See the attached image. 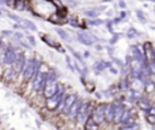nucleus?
<instances>
[{"mask_svg":"<svg viewBox=\"0 0 155 130\" xmlns=\"http://www.w3.org/2000/svg\"><path fill=\"white\" fill-rule=\"evenodd\" d=\"M57 76H56V74L55 72H49V74H46V83H45V87H44V96L46 98V99H49V98H51V96H53L55 94H56V92H57V87H58V84H57Z\"/></svg>","mask_w":155,"mask_h":130,"instance_id":"1","label":"nucleus"},{"mask_svg":"<svg viewBox=\"0 0 155 130\" xmlns=\"http://www.w3.org/2000/svg\"><path fill=\"white\" fill-rule=\"evenodd\" d=\"M64 96V88L63 86H58L57 87V92L53 96L49 98L46 99V107L50 110V111H53V110H57L58 105H59V101Z\"/></svg>","mask_w":155,"mask_h":130,"instance_id":"2","label":"nucleus"},{"mask_svg":"<svg viewBox=\"0 0 155 130\" xmlns=\"http://www.w3.org/2000/svg\"><path fill=\"white\" fill-rule=\"evenodd\" d=\"M46 83V74L39 71L33 78H32V88L35 92H43Z\"/></svg>","mask_w":155,"mask_h":130,"instance_id":"3","label":"nucleus"},{"mask_svg":"<svg viewBox=\"0 0 155 130\" xmlns=\"http://www.w3.org/2000/svg\"><path fill=\"white\" fill-rule=\"evenodd\" d=\"M90 111H91V103H84L81 104L80 109H79V112H78V116H76V122L78 124H82L86 122V119L88 118V114H90Z\"/></svg>","mask_w":155,"mask_h":130,"instance_id":"4","label":"nucleus"},{"mask_svg":"<svg viewBox=\"0 0 155 130\" xmlns=\"http://www.w3.org/2000/svg\"><path fill=\"white\" fill-rule=\"evenodd\" d=\"M22 74H23V78L25 81H29L34 77V68H33V58H28L23 65L22 69Z\"/></svg>","mask_w":155,"mask_h":130,"instance_id":"5","label":"nucleus"},{"mask_svg":"<svg viewBox=\"0 0 155 130\" xmlns=\"http://www.w3.org/2000/svg\"><path fill=\"white\" fill-rule=\"evenodd\" d=\"M104 110H106V104H100L94 111H92L91 118L94 119V122H96L98 125L104 120Z\"/></svg>","mask_w":155,"mask_h":130,"instance_id":"6","label":"nucleus"},{"mask_svg":"<svg viewBox=\"0 0 155 130\" xmlns=\"http://www.w3.org/2000/svg\"><path fill=\"white\" fill-rule=\"evenodd\" d=\"M16 58H17L16 51H15L11 46H9V47L5 49V53H4V64H6V65H11V64H13V63H15Z\"/></svg>","mask_w":155,"mask_h":130,"instance_id":"7","label":"nucleus"},{"mask_svg":"<svg viewBox=\"0 0 155 130\" xmlns=\"http://www.w3.org/2000/svg\"><path fill=\"white\" fill-rule=\"evenodd\" d=\"M143 53H144V57L147 59V61H154L155 60V51L151 46L150 42H145L143 45Z\"/></svg>","mask_w":155,"mask_h":130,"instance_id":"8","label":"nucleus"},{"mask_svg":"<svg viewBox=\"0 0 155 130\" xmlns=\"http://www.w3.org/2000/svg\"><path fill=\"white\" fill-rule=\"evenodd\" d=\"M113 106H114V123H120V119H121V116H122V113H124V111H125V107H124V105L122 104H120V103H118V101H115V103H113Z\"/></svg>","mask_w":155,"mask_h":130,"instance_id":"9","label":"nucleus"},{"mask_svg":"<svg viewBox=\"0 0 155 130\" xmlns=\"http://www.w3.org/2000/svg\"><path fill=\"white\" fill-rule=\"evenodd\" d=\"M131 53H132V55H133L135 59L142 61L143 64H147V63H148L147 59H145V57H144V53L141 51V47H139V46L132 45V46H131Z\"/></svg>","mask_w":155,"mask_h":130,"instance_id":"10","label":"nucleus"},{"mask_svg":"<svg viewBox=\"0 0 155 130\" xmlns=\"http://www.w3.org/2000/svg\"><path fill=\"white\" fill-rule=\"evenodd\" d=\"M78 40H79V42H81L85 46H94L95 45V42L90 38V34L88 32H85V31L78 32Z\"/></svg>","mask_w":155,"mask_h":130,"instance_id":"11","label":"nucleus"},{"mask_svg":"<svg viewBox=\"0 0 155 130\" xmlns=\"http://www.w3.org/2000/svg\"><path fill=\"white\" fill-rule=\"evenodd\" d=\"M78 99H76V94H69V95H67L66 98H64V107H63V112L67 114L68 113V111H69V109L73 106V104Z\"/></svg>","mask_w":155,"mask_h":130,"instance_id":"12","label":"nucleus"},{"mask_svg":"<svg viewBox=\"0 0 155 130\" xmlns=\"http://www.w3.org/2000/svg\"><path fill=\"white\" fill-rule=\"evenodd\" d=\"M27 58L24 55V53H19L15 60V71L18 74V72H22V69H23V65L25 63Z\"/></svg>","mask_w":155,"mask_h":130,"instance_id":"13","label":"nucleus"},{"mask_svg":"<svg viewBox=\"0 0 155 130\" xmlns=\"http://www.w3.org/2000/svg\"><path fill=\"white\" fill-rule=\"evenodd\" d=\"M104 120L108 123H112L114 120V106L112 104H106V110H104Z\"/></svg>","mask_w":155,"mask_h":130,"instance_id":"14","label":"nucleus"},{"mask_svg":"<svg viewBox=\"0 0 155 130\" xmlns=\"http://www.w3.org/2000/svg\"><path fill=\"white\" fill-rule=\"evenodd\" d=\"M81 104H82V103H81L80 100H76V101L73 104V106L69 109V111H68L67 116H68L70 119H73V118H76V116H78V112H79V109H80Z\"/></svg>","mask_w":155,"mask_h":130,"instance_id":"15","label":"nucleus"},{"mask_svg":"<svg viewBox=\"0 0 155 130\" xmlns=\"http://www.w3.org/2000/svg\"><path fill=\"white\" fill-rule=\"evenodd\" d=\"M19 25H22L25 30H32V31H37V30H38V27H37L32 21H29V19H24V18H22V21H21Z\"/></svg>","mask_w":155,"mask_h":130,"instance_id":"16","label":"nucleus"},{"mask_svg":"<svg viewBox=\"0 0 155 130\" xmlns=\"http://www.w3.org/2000/svg\"><path fill=\"white\" fill-rule=\"evenodd\" d=\"M138 105H139V107H141L142 111L149 113V111H150V109H151V105H150V101L147 99V98H139Z\"/></svg>","mask_w":155,"mask_h":130,"instance_id":"17","label":"nucleus"},{"mask_svg":"<svg viewBox=\"0 0 155 130\" xmlns=\"http://www.w3.org/2000/svg\"><path fill=\"white\" fill-rule=\"evenodd\" d=\"M84 129L85 130H98L100 129V125L94 122V119H92L91 117H88L85 122V125H84Z\"/></svg>","mask_w":155,"mask_h":130,"instance_id":"18","label":"nucleus"},{"mask_svg":"<svg viewBox=\"0 0 155 130\" xmlns=\"http://www.w3.org/2000/svg\"><path fill=\"white\" fill-rule=\"evenodd\" d=\"M55 31L59 35L61 39H63V41H67V42H70V41H72L70 35L68 34V31H66L64 29H62V28H56Z\"/></svg>","mask_w":155,"mask_h":130,"instance_id":"19","label":"nucleus"},{"mask_svg":"<svg viewBox=\"0 0 155 130\" xmlns=\"http://www.w3.org/2000/svg\"><path fill=\"white\" fill-rule=\"evenodd\" d=\"M67 48L70 51V53L73 54V57H74V58H75V59L79 61V63H81V64L84 65V68H86V66H85V63H84V59H82V55H81V54H80L78 51H75V49H74L72 46H67Z\"/></svg>","mask_w":155,"mask_h":130,"instance_id":"20","label":"nucleus"},{"mask_svg":"<svg viewBox=\"0 0 155 130\" xmlns=\"http://www.w3.org/2000/svg\"><path fill=\"white\" fill-rule=\"evenodd\" d=\"M141 35H142V32H139L136 28L131 27V28L129 29V31H127V34H126V38H129V39H135V38H138V36H141Z\"/></svg>","mask_w":155,"mask_h":130,"instance_id":"21","label":"nucleus"},{"mask_svg":"<svg viewBox=\"0 0 155 130\" xmlns=\"http://www.w3.org/2000/svg\"><path fill=\"white\" fill-rule=\"evenodd\" d=\"M106 68H107V61H104V60H100V61H97V63H96V65H95V69H96V71H97V74H96V75H100V72H102Z\"/></svg>","mask_w":155,"mask_h":130,"instance_id":"22","label":"nucleus"},{"mask_svg":"<svg viewBox=\"0 0 155 130\" xmlns=\"http://www.w3.org/2000/svg\"><path fill=\"white\" fill-rule=\"evenodd\" d=\"M84 15L85 16H87L88 18H91V19H97V17L100 16V13L98 12H96V11H94V10H86V11H84Z\"/></svg>","mask_w":155,"mask_h":130,"instance_id":"23","label":"nucleus"},{"mask_svg":"<svg viewBox=\"0 0 155 130\" xmlns=\"http://www.w3.org/2000/svg\"><path fill=\"white\" fill-rule=\"evenodd\" d=\"M144 88H145V92L147 93H151L155 90V84L153 82H149V81H144Z\"/></svg>","mask_w":155,"mask_h":130,"instance_id":"24","label":"nucleus"},{"mask_svg":"<svg viewBox=\"0 0 155 130\" xmlns=\"http://www.w3.org/2000/svg\"><path fill=\"white\" fill-rule=\"evenodd\" d=\"M122 36H124V34H121V32H114L113 38L109 40V44H110V45H115V44L119 41V39H121Z\"/></svg>","mask_w":155,"mask_h":130,"instance_id":"25","label":"nucleus"},{"mask_svg":"<svg viewBox=\"0 0 155 130\" xmlns=\"http://www.w3.org/2000/svg\"><path fill=\"white\" fill-rule=\"evenodd\" d=\"M136 15H137V18H138V21H139L142 24H145V23H147V18L144 17V15H143V12H142V11H139V10H136Z\"/></svg>","mask_w":155,"mask_h":130,"instance_id":"26","label":"nucleus"},{"mask_svg":"<svg viewBox=\"0 0 155 130\" xmlns=\"http://www.w3.org/2000/svg\"><path fill=\"white\" fill-rule=\"evenodd\" d=\"M130 116H131V112L129 111V110H125L124 111V113H122V116H121V119H120V123L122 124L124 122H126L129 118H130Z\"/></svg>","mask_w":155,"mask_h":130,"instance_id":"27","label":"nucleus"},{"mask_svg":"<svg viewBox=\"0 0 155 130\" xmlns=\"http://www.w3.org/2000/svg\"><path fill=\"white\" fill-rule=\"evenodd\" d=\"M103 23H104V22H103L102 19H98V18H97V19H90V21H88V24L92 25V27H98V25H102Z\"/></svg>","mask_w":155,"mask_h":130,"instance_id":"28","label":"nucleus"},{"mask_svg":"<svg viewBox=\"0 0 155 130\" xmlns=\"http://www.w3.org/2000/svg\"><path fill=\"white\" fill-rule=\"evenodd\" d=\"M130 87V83H127V80H121L120 81V84H119V88L121 89V90H125V89H127Z\"/></svg>","mask_w":155,"mask_h":130,"instance_id":"29","label":"nucleus"},{"mask_svg":"<svg viewBox=\"0 0 155 130\" xmlns=\"http://www.w3.org/2000/svg\"><path fill=\"white\" fill-rule=\"evenodd\" d=\"M66 61H67V66L69 68V70L74 74V72H75V69H74V65H73V63H72V60H70V57H69V55H66Z\"/></svg>","mask_w":155,"mask_h":130,"instance_id":"30","label":"nucleus"},{"mask_svg":"<svg viewBox=\"0 0 155 130\" xmlns=\"http://www.w3.org/2000/svg\"><path fill=\"white\" fill-rule=\"evenodd\" d=\"M141 129V126L136 123V124H133V125H130V126H122V128H120V130H139Z\"/></svg>","mask_w":155,"mask_h":130,"instance_id":"31","label":"nucleus"},{"mask_svg":"<svg viewBox=\"0 0 155 130\" xmlns=\"http://www.w3.org/2000/svg\"><path fill=\"white\" fill-rule=\"evenodd\" d=\"M133 124H136V119H135V118H129L126 122L122 123V126H130V125H133ZM122 126H121V128H122Z\"/></svg>","mask_w":155,"mask_h":130,"instance_id":"32","label":"nucleus"},{"mask_svg":"<svg viewBox=\"0 0 155 130\" xmlns=\"http://www.w3.org/2000/svg\"><path fill=\"white\" fill-rule=\"evenodd\" d=\"M24 3L23 1H15V9L18 11H23L24 10Z\"/></svg>","mask_w":155,"mask_h":130,"instance_id":"33","label":"nucleus"},{"mask_svg":"<svg viewBox=\"0 0 155 130\" xmlns=\"http://www.w3.org/2000/svg\"><path fill=\"white\" fill-rule=\"evenodd\" d=\"M112 63H115V64L118 65V66H119V68H121V69L124 68V63H122L120 59H118V58H114V57H113V58H112Z\"/></svg>","mask_w":155,"mask_h":130,"instance_id":"34","label":"nucleus"},{"mask_svg":"<svg viewBox=\"0 0 155 130\" xmlns=\"http://www.w3.org/2000/svg\"><path fill=\"white\" fill-rule=\"evenodd\" d=\"M7 16H9V18H11L12 21H15L17 24H19V23H21V21H22V18H21V17H18V16H16V15H11V13H10V15H7Z\"/></svg>","mask_w":155,"mask_h":130,"instance_id":"35","label":"nucleus"},{"mask_svg":"<svg viewBox=\"0 0 155 130\" xmlns=\"http://www.w3.org/2000/svg\"><path fill=\"white\" fill-rule=\"evenodd\" d=\"M148 68H149L150 72L155 75V60H154V61H149V63H148Z\"/></svg>","mask_w":155,"mask_h":130,"instance_id":"36","label":"nucleus"},{"mask_svg":"<svg viewBox=\"0 0 155 130\" xmlns=\"http://www.w3.org/2000/svg\"><path fill=\"white\" fill-rule=\"evenodd\" d=\"M27 40L30 42V45H32V46H35L37 45V41H35V39L32 35H27Z\"/></svg>","mask_w":155,"mask_h":130,"instance_id":"37","label":"nucleus"},{"mask_svg":"<svg viewBox=\"0 0 155 130\" xmlns=\"http://www.w3.org/2000/svg\"><path fill=\"white\" fill-rule=\"evenodd\" d=\"M107 29L112 32V34H114V29H113V22L112 21H108L107 22Z\"/></svg>","mask_w":155,"mask_h":130,"instance_id":"38","label":"nucleus"},{"mask_svg":"<svg viewBox=\"0 0 155 130\" xmlns=\"http://www.w3.org/2000/svg\"><path fill=\"white\" fill-rule=\"evenodd\" d=\"M18 42L21 44V46H23V47H25L27 49H30V48H32V47H30V46H29L28 44H25V42H24L23 40H18Z\"/></svg>","mask_w":155,"mask_h":130,"instance_id":"39","label":"nucleus"},{"mask_svg":"<svg viewBox=\"0 0 155 130\" xmlns=\"http://www.w3.org/2000/svg\"><path fill=\"white\" fill-rule=\"evenodd\" d=\"M13 36H15V39H17V40H22V38H23V35L21 34V32H13Z\"/></svg>","mask_w":155,"mask_h":130,"instance_id":"40","label":"nucleus"},{"mask_svg":"<svg viewBox=\"0 0 155 130\" xmlns=\"http://www.w3.org/2000/svg\"><path fill=\"white\" fill-rule=\"evenodd\" d=\"M3 34L6 36H11V35H13V31L12 30H3Z\"/></svg>","mask_w":155,"mask_h":130,"instance_id":"41","label":"nucleus"},{"mask_svg":"<svg viewBox=\"0 0 155 130\" xmlns=\"http://www.w3.org/2000/svg\"><path fill=\"white\" fill-rule=\"evenodd\" d=\"M69 22H70L72 27H75V28H76V27H79V24H78V22H76V19H75V18H72Z\"/></svg>","mask_w":155,"mask_h":130,"instance_id":"42","label":"nucleus"},{"mask_svg":"<svg viewBox=\"0 0 155 130\" xmlns=\"http://www.w3.org/2000/svg\"><path fill=\"white\" fill-rule=\"evenodd\" d=\"M127 17V13L125 12V11H121V13H120V16H119V18L120 19H125Z\"/></svg>","mask_w":155,"mask_h":130,"instance_id":"43","label":"nucleus"},{"mask_svg":"<svg viewBox=\"0 0 155 130\" xmlns=\"http://www.w3.org/2000/svg\"><path fill=\"white\" fill-rule=\"evenodd\" d=\"M109 71H110V74H113V75H118V74H119L118 69H115V68H113V66L109 69Z\"/></svg>","mask_w":155,"mask_h":130,"instance_id":"44","label":"nucleus"},{"mask_svg":"<svg viewBox=\"0 0 155 130\" xmlns=\"http://www.w3.org/2000/svg\"><path fill=\"white\" fill-rule=\"evenodd\" d=\"M119 7L122 9V10L126 9V3H125V1H119Z\"/></svg>","mask_w":155,"mask_h":130,"instance_id":"45","label":"nucleus"},{"mask_svg":"<svg viewBox=\"0 0 155 130\" xmlns=\"http://www.w3.org/2000/svg\"><path fill=\"white\" fill-rule=\"evenodd\" d=\"M68 5H70L72 7H76L78 3H76V1H68Z\"/></svg>","mask_w":155,"mask_h":130,"instance_id":"46","label":"nucleus"},{"mask_svg":"<svg viewBox=\"0 0 155 130\" xmlns=\"http://www.w3.org/2000/svg\"><path fill=\"white\" fill-rule=\"evenodd\" d=\"M13 29H24L22 25H19V24H17V23H15L13 24Z\"/></svg>","mask_w":155,"mask_h":130,"instance_id":"47","label":"nucleus"},{"mask_svg":"<svg viewBox=\"0 0 155 130\" xmlns=\"http://www.w3.org/2000/svg\"><path fill=\"white\" fill-rule=\"evenodd\" d=\"M149 113H150V116L155 117V107H151V109H150V111H149Z\"/></svg>","mask_w":155,"mask_h":130,"instance_id":"48","label":"nucleus"},{"mask_svg":"<svg viewBox=\"0 0 155 130\" xmlns=\"http://www.w3.org/2000/svg\"><path fill=\"white\" fill-rule=\"evenodd\" d=\"M107 49H108V53H109V55L112 57V55H113V52H114V51H113V49H112L110 47H107Z\"/></svg>","mask_w":155,"mask_h":130,"instance_id":"49","label":"nucleus"},{"mask_svg":"<svg viewBox=\"0 0 155 130\" xmlns=\"http://www.w3.org/2000/svg\"><path fill=\"white\" fill-rule=\"evenodd\" d=\"M90 57V52L88 51H85L84 52V58H88Z\"/></svg>","mask_w":155,"mask_h":130,"instance_id":"50","label":"nucleus"},{"mask_svg":"<svg viewBox=\"0 0 155 130\" xmlns=\"http://www.w3.org/2000/svg\"><path fill=\"white\" fill-rule=\"evenodd\" d=\"M96 49H97V51H102L103 47H102V46H96Z\"/></svg>","mask_w":155,"mask_h":130,"instance_id":"51","label":"nucleus"},{"mask_svg":"<svg viewBox=\"0 0 155 130\" xmlns=\"http://www.w3.org/2000/svg\"><path fill=\"white\" fill-rule=\"evenodd\" d=\"M96 96H97V98H98V99H101V98H102V95H101V94H100V93H96Z\"/></svg>","mask_w":155,"mask_h":130,"instance_id":"52","label":"nucleus"},{"mask_svg":"<svg viewBox=\"0 0 155 130\" xmlns=\"http://www.w3.org/2000/svg\"><path fill=\"white\" fill-rule=\"evenodd\" d=\"M1 45H3V42H1V38H0V47H1Z\"/></svg>","mask_w":155,"mask_h":130,"instance_id":"53","label":"nucleus"},{"mask_svg":"<svg viewBox=\"0 0 155 130\" xmlns=\"http://www.w3.org/2000/svg\"><path fill=\"white\" fill-rule=\"evenodd\" d=\"M3 15V12H1V10H0V16H1Z\"/></svg>","mask_w":155,"mask_h":130,"instance_id":"54","label":"nucleus"},{"mask_svg":"<svg viewBox=\"0 0 155 130\" xmlns=\"http://www.w3.org/2000/svg\"><path fill=\"white\" fill-rule=\"evenodd\" d=\"M154 10H155V9H154Z\"/></svg>","mask_w":155,"mask_h":130,"instance_id":"55","label":"nucleus"}]
</instances>
